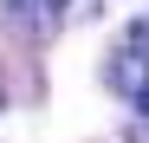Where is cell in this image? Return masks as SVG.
I'll return each instance as SVG.
<instances>
[{
  "mask_svg": "<svg viewBox=\"0 0 149 143\" xmlns=\"http://www.w3.org/2000/svg\"><path fill=\"white\" fill-rule=\"evenodd\" d=\"M136 111H143V117H149V85H143V91H136Z\"/></svg>",
  "mask_w": 149,
  "mask_h": 143,
  "instance_id": "obj_3",
  "label": "cell"
},
{
  "mask_svg": "<svg viewBox=\"0 0 149 143\" xmlns=\"http://www.w3.org/2000/svg\"><path fill=\"white\" fill-rule=\"evenodd\" d=\"M45 7H52V13H58V7H71V0H45Z\"/></svg>",
  "mask_w": 149,
  "mask_h": 143,
  "instance_id": "obj_4",
  "label": "cell"
},
{
  "mask_svg": "<svg viewBox=\"0 0 149 143\" xmlns=\"http://www.w3.org/2000/svg\"><path fill=\"white\" fill-rule=\"evenodd\" d=\"M130 52H136V59H149V20H136V26H130Z\"/></svg>",
  "mask_w": 149,
  "mask_h": 143,
  "instance_id": "obj_2",
  "label": "cell"
},
{
  "mask_svg": "<svg viewBox=\"0 0 149 143\" xmlns=\"http://www.w3.org/2000/svg\"><path fill=\"white\" fill-rule=\"evenodd\" d=\"M110 78H117V91H130V98H136V91H143V85H149V65H143V59H136V52H123V59H117V65H110Z\"/></svg>",
  "mask_w": 149,
  "mask_h": 143,
  "instance_id": "obj_1",
  "label": "cell"
}]
</instances>
